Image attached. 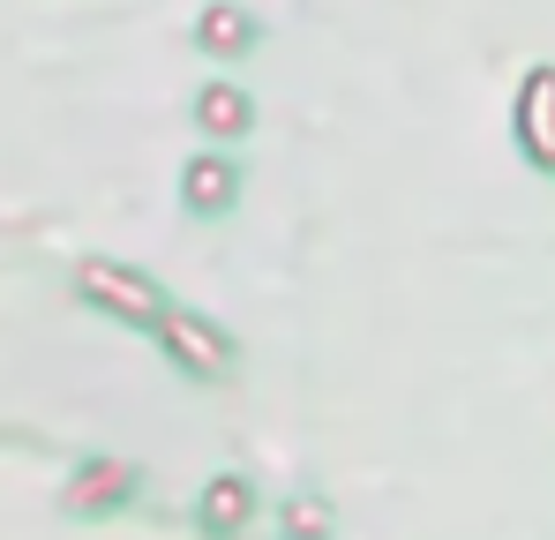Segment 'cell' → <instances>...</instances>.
<instances>
[{"label": "cell", "mask_w": 555, "mask_h": 540, "mask_svg": "<svg viewBox=\"0 0 555 540\" xmlns=\"http://www.w3.org/2000/svg\"><path fill=\"white\" fill-rule=\"evenodd\" d=\"M91 293H113V308H135V316H151V293H143L135 278H113V270H91Z\"/></svg>", "instance_id": "1"}]
</instances>
